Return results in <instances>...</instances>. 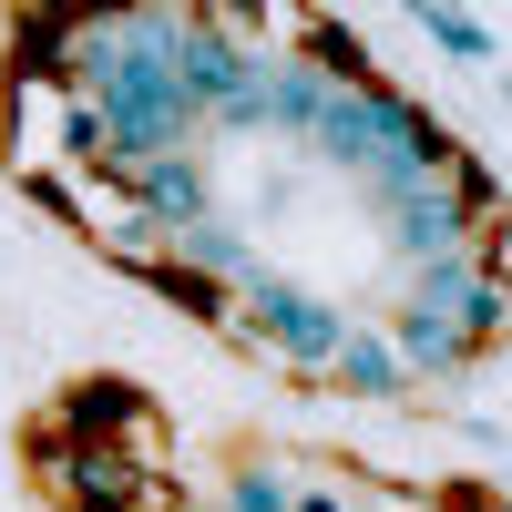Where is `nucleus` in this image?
<instances>
[{
	"label": "nucleus",
	"instance_id": "9d476101",
	"mask_svg": "<svg viewBox=\"0 0 512 512\" xmlns=\"http://www.w3.org/2000/svg\"><path fill=\"white\" fill-rule=\"evenodd\" d=\"M154 297H175L185 318H205V328H236V308H226V287L216 277H195V267H175V256H154V267H134Z\"/></svg>",
	"mask_w": 512,
	"mask_h": 512
},
{
	"label": "nucleus",
	"instance_id": "f257e3e1",
	"mask_svg": "<svg viewBox=\"0 0 512 512\" xmlns=\"http://www.w3.org/2000/svg\"><path fill=\"white\" fill-rule=\"evenodd\" d=\"M52 431H72L82 451L164 461V410H154V390H134V379H72V390L52 400Z\"/></svg>",
	"mask_w": 512,
	"mask_h": 512
},
{
	"label": "nucleus",
	"instance_id": "f8f14e48",
	"mask_svg": "<svg viewBox=\"0 0 512 512\" xmlns=\"http://www.w3.org/2000/svg\"><path fill=\"white\" fill-rule=\"evenodd\" d=\"M52 144H62V164H72V175H82V164H103V113L93 103H52Z\"/></svg>",
	"mask_w": 512,
	"mask_h": 512
},
{
	"label": "nucleus",
	"instance_id": "ddd939ff",
	"mask_svg": "<svg viewBox=\"0 0 512 512\" xmlns=\"http://www.w3.org/2000/svg\"><path fill=\"white\" fill-rule=\"evenodd\" d=\"M21 195H31L52 226H93V195H82V175H41V164H31V175H21Z\"/></svg>",
	"mask_w": 512,
	"mask_h": 512
},
{
	"label": "nucleus",
	"instance_id": "f03ea898",
	"mask_svg": "<svg viewBox=\"0 0 512 512\" xmlns=\"http://www.w3.org/2000/svg\"><path fill=\"white\" fill-rule=\"evenodd\" d=\"M256 62L267 52H246V41L216 21V11H185V41H175V82H185V103L216 123L226 103H246L256 93Z\"/></svg>",
	"mask_w": 512,
	"mask_h": 512
},
{
	"label": "nucleus",
	"instance_id": "2eb2a0df",
	"mask_svg": "<svg viewBox=\"0 0 512 512\" xmlns=\"http://www.w3.org/2000/svg\"><path fill=\"white\" fill-rule=\"evenodd\" d=\"M441 512H502V492H492V482H451Z\"/></svg>",
	"mask_w": 512,
	"mask_h": 512
},
{
	"label": "nucleus",
	"instance_id": "0eeeda50",
	"mask_svg": "<svg viewBox=\"0 0 512 512\" xmlns=\"http://www.w3.org/2000/svg\"><path fill=\"white\" fill-rule=\"evenodd\" d=\"M164 256H175V267H195V277H216V287H236V277L256 267V246H246L226 216H195L185 236H164Z\"/></svg>",
	"mask_w": 512,
	"mask_h": 512
},
{
	"label": "nucleus",
	"instance_id": "dca6fc26",
	"mask_svg": "<svg viewBox=\"0 0 512 512\" xmlns=\"http://www.w3.org/2000/svg\"><path fill=\"white\" fill-rule=\"evenodd\" d=\"M287 512H349V492H328V482H318V492H287Z\"/></svg>",
	"mask_w": 512,
	"mask_h": 512
},
{
	"label": "nucleus",
	"instance_id": "1a4fd4ad",
	"mask_svg": "<svg viewBox=\"0 0 512 512\" xmlns=\"http://www.w3.org/2000/svg\"><path fill=\"white\" fill-rule=\"evenodd\" d=\"M62 52H72V11H21V21H11L21 82H62Z\"/></svg>",
	"mask_w": 512,
	"mask_h": 512
},
{
	"label": "nucleus",
	"instance_id": "6e6552de",
	"mask_svg": "<svg viewBox=\"0 0 512 512\" xmlns=\"http://www.w3.org/2000/svg\"><path fill=\"white\" fill-rule=\"evenodd\" d=\"M328 379H338V390H359V400H400V390H410V379H400V359H390V338H369V328H349V338H338Z\"/></svg>",
	"mask_w": 512,
	"mask_h": 512
},
{
	"label": "nucleus",
	"instance_id": "39448f33",
	"mask_svg": "<svg viewBox=\"0 0 512 512\" xmlns=\"http://www.w3.org/2000/svg\"><path fill=\"white\" fill-rule=\"evenodd\" d=\"M390 359H400V379L410 390H451V379H472V338L461 328H441V318H420V308H400V328H390Z\"/></svg>",
	"mask_w": 512,
	"mask_h": 512
},
{
	"label": "nucleus",
	"instance_id": "423d86ee",
	"mask_svg": "<svg viewBox=\"0 0 512 512\" xmlns=\"http://www.w3.org/2000/svg\"><path fill=\"white\" fill-rule=\"evenodd\" d=\"M308 144H318V164H338V175H379V154H369V113H359V93H328L318 113H308Z\"/></svg>",
	"mask_w": 512,
	"mask_h": 512
},
{
	"label": "nucleus",
	"instance_id": "4468645a",
	"mask_svg": "<svg viewBox=\"0 0 512 512\" xmlns=\"http://www.w3.org/2000/svg\"><path fill=\"white\" fill-rule=\"evenodd\" d=\"M216 512H287V482L267 472V461H236V472H226V502Z\"/></svg>",
	"mask_w": 512,
	"mask_h": 512
},
{
	"label": "nucleus",
	"instance_id": "7ed1b4c3",
	"mask_svg": "<svg viewBox=\"0 0 512 512\" xmlns=\"http://www.w3.org/2000/svg\"><path fill=\"white\" fill-rule=\"evenodd\" d=\"M123 205H134L154 236H185L195 216H216V175H205V154H195V144H185V154H154V164H134Z\"/></svg>",
	"mask_w": 512,
	"mask_h": 512
},
{
	"label": "nucleus",
	"instance_id": "20e7f679",
	"mask_svg": "<svg viewBox=\"0 0 512 512\" xmlns=\"http://www.w3.org/2000/svg\"><path fill=\"white\" fill-rule=\"evenodd\" d=\"M390 205V246L410 256V267H431V256H472V216L441 195V185H400V195H379Z\"/></svg>",
	"mask_w": 512,
	"mask_h": 512
},
{
	"label": "nucleus",
	"instance_id": "9b49d317",
	"mask_svg": "<svg viewBox=\"0 0 512 512\" xmlns=\"http://www.w3.org/2000/svg\"><path fill=\"white\" fill-rule=\"evenodd\" d=\"M420 31H431L451 62H492V52H502V31H492L482 11H420Z\"/></svg>",
	"mask_w": 512,
	"mask_h": 512
}]
</instances>
